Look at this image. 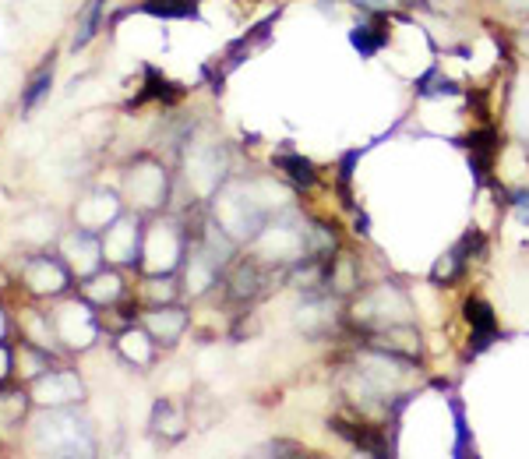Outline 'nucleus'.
Here are the masks:
<instances>
[{
	"mask_svg": "<svg viewBox=\"0 0 529 459\" xmlns=\"http://www.w3.org/2000/svg\"><path fill=\"white\" fill-rule=\"evenodd\" d=\"M357 322H364L367 332L399 329V325H413V308L399 286L378 283L357 301Z\"/></svg>",
	"mask_w": 529,
	"mask_h": 459,
	"instance_id": "nucleus-1",
	"label": "nucleus"
},
{
	"mask_svg": "<svg viewBox=\"0 0 529 459\" xmlns=\"http://www.w3.org/2000/svg\"><path fill=\"white\" fill-rule=\"evenodd\" d=\"M261 294V269L258 265H240L230 276V301H254Z\"/></svg>",
	"mask_w": 529,
	"mask_h": 459,
	"instance_id": "nucleus-2",
	"label": "nucleus"
},
{
	"mask_svg": "<svg viewBox=\"0 0 529 459\" xmlns=\"http://www.w3.org/2000/svg\"><path fill=\"white\" fill-rule=\"evenodd\" d=\"M350 43H353V50H357L360 57H374V53H378L381 46L388 43V32H385V25H381V22H364V25H357V29L350 32Z\"/></svg>",
	"mask_w": 529,
	"mask_h": 459,
	"instance_id": "nucleus-3",
	"label": "nucleus"
},
{
	"mask_svg": "<svg viewBox=\"0 0 529 459\" xmlns=\"http://www.w3.org/2000/svg\"><path fill=\"white\" fill-rule=\"evenodd\" d=\"M135 11L152 18H198V0H145Z\"/></svg>",
	"mask_w": 529,
	"mask_h": 459,
	"instance_id": "nucleus-4",
	"label": "nucleus"
},
{
	"mask_svg": "<svg viewBox=\"0 0 529 459\" xmlns=\"http://www.w3.org/2000/svg\"><path fill=\"white\" fill-rule=\"evenodd\" d=\"M466 322L473 325V336L498 339V318H494L491 304H487L484 297H470V301H466Z\"/></svg>",
	"mask_w": 529,
	"mask_h": 459,
	"instance_id": "nucleus-5",
	"label": "nucleus"
},
{
	"mask_svg": "<svg viewBox=\"0 0 529 459\" xmlns=\"http://www.w3.org/2000/svg\"><path fill=\"white\" fill-rule=\"evenodd\" d=\"M276 163L283 166L286 174H290V181L297 184L300 191H307V188H314V184H318V170H314L311 159H304V156H279Z\"/></svg>",
	"mask_w": 529,
	"mask_h": 459,
	"instance_id": "nucleus-6",
	"label": "nucleus"
},
{
	"mask_svg": "<svg viewBox=\"0 0 529 459\" xmlns=\"http://www.w3.org/2000/svg\"><path fill=\"white\" fill-rule=\"evenodd\" d=\"M103 8L106 0H89L82 8V15H78V29H75V46L82 50V46H89V39L96 36L99 29V18H103Z\"/></svg>",
	"mask_w": 529,
	"mask_h": 459,
	"instance_id": "nucleus-7",
	"label": "nucleus"
},
{
	"mask_svg": "<svg viewBox=\"0 0 529 459\" xmlns=\"http://www.w3.org/2000/svg\"><path fill=\"white\" fill-rule=\"evenodd\" d=\"M466 265H470V258L462 255L459 248H452L438 265H434V279H438V283H455V279L466 272Z\"/></svg>",
	"mask_w": 529,
	"mask_h": 459,
	"instance_id": "nucleus-8",
	"label": "nucleus"
},
{
	"mask_svg": "<svg viewBox=\"0 0 529 459\" xmlns=\"http://www.w3.org/2000/svg\"><path fill=\"white\" fill-rule=\"evenodd\" d=\"M50 82H53V75H50V64H43V68L36 71V78L29 82V89H25V96H22V110L29 113V110H36V103L39 99L50 92Z\"/></svg>",
	"mask_w": 529,
	"mask_h": 459,
	"instance_id": "nucleus-9",
	"label": "nucleus"
},
{
	"mask_svg": "<svg viewBox=\"0 0 529 459\" xmlns=\"http://www.w3.org/2000/svg\"><path fill=\"white\" fill-rule=\"evenodd\" d=\"M417 92L420 96H455V92H459V85L455 82H448V78H441V71H427L424 78H420L417 82Z\"/></svg>",
	"mask_w": 529,
	"mask_h": 459,
	"instance_id": "nucleus-10",
	"label": "nucleus"
},
{
	"mask_svg": "<svg viewBox=\"0 0 529 459\" xmlns=\"http://www.w3.org/2000/svg\"><path fill=\"white\" fill-rule=\"evenodd\" d=\"M452 414H455V435H459L455 456H470V431H466V414H462L459 403H452Z\"/></svg>",
	"mask_w": 529,
	"mask_h": 459,
	"instance_id": "nucleus-11",
	"label": "nucleus"
},
{
	"mask_svg": "<svg viewBox=\"0 0 529 459\" xmlns=\"http://www.w3.org/2000/svg\"><path fill=\"white\" fill-rule=\"evenodd\" d=\"M512 205H515V216H519V223H529V188H519L512 191Z\"/></svg>",
	"mask_w": 529,
	"mask_h": 459,
	"instance_id": "nucleus-12",
	"label": "nucleus"
},
{
	"mask_svg": "<svg viewBox=\"0 0 529 459\" xmlns=\"http://www.w3.org/2000/svg\"><path fill=\"white\" fill-rule=\"evenodd\" d=\"M424 4L431 11H438V15H459L466 8V0H424Z\"/></svg>",
	"mask_w": 529,
	"mask_h": 459,
	"instance_id": "nucleus-13",
	"label": "nucleus"
},
{
	"mask_svg": "<svg viewBox=\"0 0 529 459\" xmlns=\"http://www.w3.org/2000/svg\"><path fill=\"white\" fill-rule=\"evenodd\" d=\"M269 452H272V456H300V449H297V445H286V442H276Z\"/></svg>",
	"mask_w": 529,
	"mask_h": 459,
	"instance_id": "nucleus-14",
	"label": "nucleus"
},
{
	"mask_svg": "<svg viewBox=\"0 0 529 459\" xmlns=\"http://www.w3.org/2000/svg\"><path fill=\"white\" fill-rule=\"evenodd\" d=\"M353 4H360V8H367V11H385L392 0H353Z\"/></svg>",
	"mask_w": 529,
	"mask_h": 459,
	"instance_id": "nucleus-15",
	"label": "nucleus"
}]
</instances>
